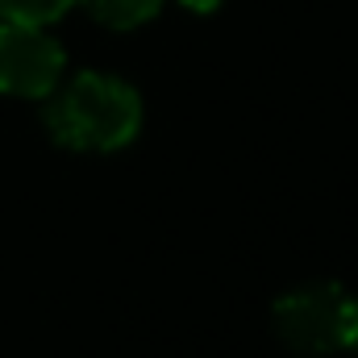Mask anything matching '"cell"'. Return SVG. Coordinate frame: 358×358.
<instances>
[{"label": "cell", "instance_id": "7a4b0ae2", "mask_svg": "<svg viewBox=\"0 0 358 358\" xmlns=\"http://www.w3.org/2000/svg\"><path fill=\"white\" fill-rule=\"evenodd\" d=\"M271 325L292 355H346L358 350V296L338 283L287 292L275 300Z\"/></svg>", "mask_w": 358, "mask_h": 358}, {"label": "cell", "instance_id": "6da1fadb", "mask_svg": "<svg viewBox=\"0 0 358 358\" xmlns=\"http://www.w3.org/2000/svg\"><path fill=\"white\" fill-rule=\"evenodd\" d=\"M46 129L63 150L108 155L138 138L142 129V100L117 76L84 71L59 92L46 108Z\"/></svg>", "mask_w": 358, "mask_h": 358}, {"label": "cell", "instance_id": "8992f818", "mask_svg": "<svg viewBox=\"0 0 358 358\" xmlns=\"http://www.w3.org/2000/svg\"><path fill=\"white\" fill-rule=\"evenodd\" d=\"M183 4H187L192 13H213V8H217L221 0H183Z\"/></svg>", "mask_w": 358, "mask_h": 358}, {"label": "cell", "instance_id": "277c9868", "mask_svg": "<svg viewBox=\"0 0 358 358\" xmlns=\"http://www.w3.org/2000/svg\"><path fill=\"white\" fill-rule=\"evenodd\" d=\"M76 4H84L92 21H100L108 29H138L150 17H159V8H163V0H76Z\"/></svg>", "mask_w": 358, "mask_h": 358}, {"label": "cell", "instance_id": "3957f363", "mask_svg": "<svg viewBox=\"0 0 358 358\" xmlns=\"http://www.w3.org/2000/svg\"><path fill=\"white\" fill-rule=\"evenodd\" d=\"M63 46L46 34V25L0 21V92L42 100L63 80Z\"/></svg>", "mask_w": 358, "mask_h": 358}, {"label": "cell", "instance_id": "5b68a950", "mask_svg": "<svg viewBox=\"0 0 358 358\" xmlns=\"http://www.w3.org/2000/svg\"><path fill=\"white\" fill-rule=\"evenodd\" d=\"M76 0H0V21H25V25H50L63 13H71Z\"/></svg>", "mask_w": 358, "mask_h": 358}]
</instances>
